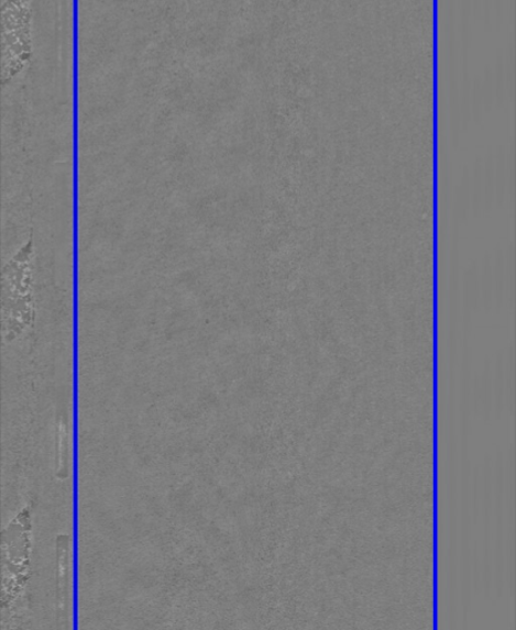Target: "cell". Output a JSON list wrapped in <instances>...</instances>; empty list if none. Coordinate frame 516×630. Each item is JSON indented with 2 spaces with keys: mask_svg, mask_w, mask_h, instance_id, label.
Instances as JSON below:
<instances>
[{
  "mask_svg": "<svg viewBox=\"0 0 516 630\" xmlns=\"http://www.w3.org/2000/svg\"><path fill=\"white\" fill-rule=\"evenodd\" d=\"M30 19L29 3L4 2L2 4V80L4 82L15 76L30 58Z\"/></svg>",
  "mask_w": 516,
  "mask_h": 630,
  "instance_id": "obj_1",
  "label": "cell"
},
{
  "mask_svg": "<svg viewBox=\"0 0 516 630\" xmlns=\"http://www.w3.org/2000/svg\"><path fill=\"white\" fill-rule=\"evenodd\" d=\"M68 551V537L59 535L57 540V630H70Z\"/></svg>",
  "mask_w": 516,
  "mask_h": 630,
  "instance_id": "obj_2",
  "label": "cell"
},
{
  "mask_svg": "<svg viewBox=\"0 0 516 630\" xmlns=\"http://www.w3.org/2000/svg\"><path fill=\"white\" fill-rule=\"evenodd\" d=\"M57 469L58 478H65L67 475V464L69 456V433L66 420L59 419L58 440H57Z\"/></svg>",
  "mask_w": 516,
  "mask_h": 630,
  "instance_id": "obj_3",
  "label": "cell"
}]
</instances>
